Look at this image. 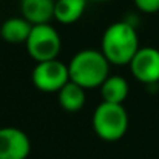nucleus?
Instances as JSON below:
<instances>
[{
  "label": "nucleus",
  "mask_w": 159,
  "mask_h": 159,
  "mask_svg": "<svg viewBox=\"0 0 159 159\" xmlns=\"http://www.w3.org/2000/svg\"><path fill=\"white\" fill-rule=\"evenodd\" d=\"M101 51L111 65H130L138 53L139 37L134 26L128 22H114L102 34Z\"/></svg>",
  "instance_id": "obj_1"
},
{
  "label": "nucleus",
  "mask_w": 159,
  "mask_h": 159,
  "mask_svg": "<svg viewBox=\"0 0 159 159\" xmlns=\"http://www.w3.org/2000/svg\"><path fill=\"white\" fill-rule=\"evenodd\" d=\"M110 62L102 51L98 50H82L76 53L70 63V80L79 84L85 90L88 88H101L110 76Z\"/></svg>",
  "instance_id": "obj_2"
},
{
  "label": "nucleus",
  "mask_w": 159,
  "mask_h": 159,
  "mask_svg": "<svg viewBox=\"0 0 159 159\" xmlns=\"http://www.w3.org/2000/svg\"><path fill=\"white\" fill-rule=\"evenodd\" d=\"M94 133L107 142L119 141L128 130V113L124 104L101 102L93 113Z\"/></svg>",
  "instance_id": "obj_3"
},
{
  "label": "nucleus",
  "mask_w": 159,
  "mask_h": 159,
  "mask_svg": "<svg viewBox=\"0 0 159 159\" xmlns=\"http://www.w3.org/2000/svg\"><path fill=\"white\" fill-rule=\"evenodd\" d=\"M25 45H26L28 54L36 62H43V60L57 59V56L60 53L62 40L53 25L42 23V25L33 26L31 34L28 40L25 42Z\"/></svg>",
  "instance_id": "obj_4"
},
{
  "label": "nucleus",
  "mask_w": 159,
  "mask_h": 159,
  "mask_svg": "<svg viewBox=\"0 0 159 159\" xmlns=\"http://www.w3.org/2000/svg\"><path fill=\"white\" fill-rule=\"evenodd\" d=\"M33 84L43 93H57L66 82H70L68 65L59 59L36 62L31 74Z\"/></svg>",
  "instance_id": "obj_5"
},
{
  "label": "nucleus",
  "mask_w": 159,
  "mask_h": 159,
  "mask_svg": "<svg viewBox=\"0 0 159 159\" xmlns=\"http://www.w3.org/2000/svg\"><path fill=\"white\" fill-rule=\"evenodd\" d=\"M131 74L142 84L159 82V50L153 47H141L130 62Z\"/></svg>",
  "instance_id": "obj_6"
},
{
  "label": "nucleus",
  "mask_w": 159,
  "mask_h": 159,
  "mask_svg": "<svg viewBox=\"0 0 159 159\" xmlns=\"http://www.w3.org/2000/svg\"><path fill=\"white\" fill-rule=\"evenodd\" d=\"M31 152L28 134L16 127L0 128V159H26Z\"/></svg>",
  "instance_id": "obj_7"
},
{
  "label": "nucleus",
  "mask_w": 159,
  "mask_h": 159,
  "mask_svg": "<svg viewBox=\"0 0 159 159\" xmlns=\"http://www.w3.org/2000/svg\"><path fill=\"white\" fill-rule=\"evenodd\" d=\"M56 0H20L22 16L33 25L50 23L54 19Z\"/></svg>",
  "instance_id": "obj_8"
},
{
  "label": "nucleus",
  "mask_w": 159,
  "mask_h": 159,
  "mask_svg": "<svg viewBox=\"0 0 159 159\" xmlns=\"http://www.w3.org/2000/svg\"><path fill=\"white\" fill-rule=\"evenodd\" d=\"M33 23H30L23 16L9 17L0 26V37L8 43H25L31 34Z\"/></svg>",
  "instance_id": "obj_9"
},
{
  "label": "nucleus",
  "mask_w": 159,
  "mask_h": 159,
  "mask_svg": "<svg viewBox=\"0 0 159 159\" xmlns=\"http://www.w3.org/2000/svg\"><path fill=\"white\" fill-rule=\"evenodd\" d=\"M57 101L62 110L68 113H77L85 105V88L70 80L57 91Z\"/></svg>",
  "instance_id": "obj_10"
},
{
  "label": "nucleus",
  "mask_w": 159,
  "mask_h": 159,
  "mask_svg": "<svg viewBox=\"0 0 159 159\" xmlns=\"http://www.w3.org/2000/svg\"><path fill=\"white\" fill-rule=\"evenodd\" d=\"M87 2L88 0H56L54 19L63 25L77 22L85 12Z\"/></svg>",
  "instance_id": "obj_11"
},
{
  "label": "nucleus",
  "mask_w": 159,
  "mask_h": 159,
  "mask_svg": "<svg viewBox=\"0 0 159 159\" xmlns=\"http://www.w3.org/2000/svg\"><path fill=\"white\" fill-rule=\"evenodd\" d=\"M128 82L122 76H108L105 82L101 85V96L104 102L124 104L128 98Z\"/></svg>",
  "instance_id": "obj_12"
},
{
  "label": "nucleus",
  "mask_w": 159,
  "mask_h": 159,
  "mask_svg": "<svg viewBox=\"0 0 159 159\" xmlns=\"http://www.w3.org/2000/svg\"><path fill=\"white\" fill-rule=\"evenodd\" d=\"M136 8L145 14H153L159 11V0H133Z\"/></svg>",
  "instance_id": "obj_13"
},
{
  "label": "nucleus",
  "mask_w": 159,
  "mask_h": 159,
  "mask_svg": "<svg viewBox=\"0 0 159 159\" xmlns=\"http://www.w3.org/2000/svg\"><path fill=\"white\" fill-rule=\"evenodd\" d=\"M88 2H110V0H88Z\"/></svg>",
  "instance_id": "obj_14"
}]
</instances>
